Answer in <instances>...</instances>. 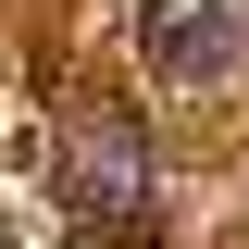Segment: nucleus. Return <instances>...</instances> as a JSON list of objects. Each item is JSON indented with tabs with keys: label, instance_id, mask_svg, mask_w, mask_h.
Listing matches in <instances>:
<instances>
[{
	"label": "nucleus",
	"instance_id": "nucleus-2",
	"mask_svg": "<svg viewBox=\"0 0 249 249\" xmlns=\"http://www.w3.org/2000/svg\"><path fill=\"white\" fill-rule=\"evenodd\" d=\"M75 199H88L100 224H137V212H150V150H137L124 112H88V124H75Z\"/></svg>",
	"mask_w": 249,
	"mask_h": 249
},
{
	"label": "nucleus",
	"instance_id": "nucleus-1",
	"mask_svg": "<svg viewBox=\"0 0 249 249\" xmlns=\"http://www.w3.org/2000/svg\"><path fill=\"white\" fill-rule=\"evenodd\" d=\"M137 50H150L162 88H212L224 62H237V13L224 0H150L137 13Z\"/></svg>",
	"mask_w": 249,
	"mask_h": 249
}]
</instances>
